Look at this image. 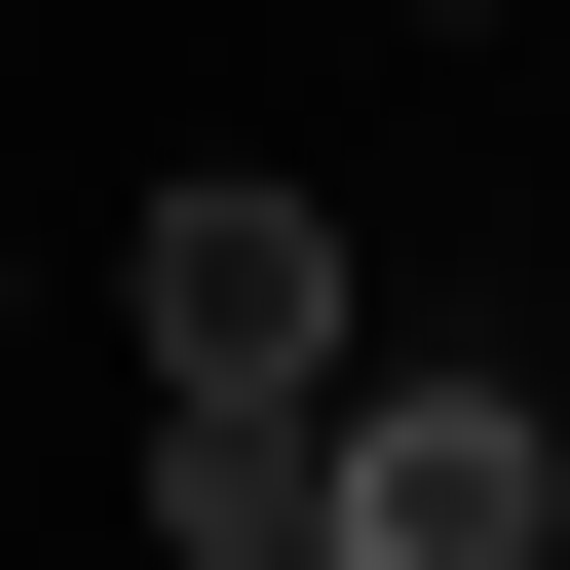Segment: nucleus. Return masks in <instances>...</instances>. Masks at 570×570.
<instances>
[{
	"mask_svg": "<svg viewBox=\"0 0 570 570\" xmlns=\"http://www.w3.org/2000/svg\"><path fill=\"white\" fill-rule=\"evenodd\" d=\"M419 39H494V0H419Z\"/></svg>",
	"mask_w": 570,
	"mask_h": 570,
	"instance_id": "7ed1b4c3",
	"label": "nucleus"
},
{
	"mask_svg": "<svg viewBox=\"0 0 570 570\" xmlns=\"http://www.w3.org/2000/svg\"><path fill=\"white\" fill-rule=\"evenodd\" d=\"M532 532H570L532 381H343V570H532Z\"/></svg>",
	"mask_w": 570,
	"mask_h": 570,
	"instance_id": "f257e3e1",
	"label": "nucleus"
},
{
	"mask_svg": "<svg viewBox=\"0 0 570 570\" xmlns=\"http://www.w3.org/2000/svg\"><path fill=\"white\" fill-rule=\"evenodd\" d=\"M153 381H343V228L266 190V153H228V190H153Z\"/></svg>",
	"mask_w": 570,
	"mask_h": 570,
	"instance_id": "f03ea898",
	"label": "nucleus"
}]
</instances>
